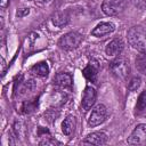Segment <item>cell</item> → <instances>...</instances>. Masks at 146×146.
Here are the masks:
<instances>
[{"mask_svg":"<svg viewBox=\"0 0 146 146\" xmlns=\"http://www.w3.org/2000/svg\"><path fill=\"white\" fill-rule=\"evenodd\" d=\"M98 70H99V63L96 59H91L90 63L83 68L82 73L84 75L86 79H88L91 82H97V74H98Z\"/></svg>","mask_w":146,"mask_h":146,"instance_id":"9c48e42d","label":"cell"},{"mask_svg":"<svg viewBox=\"0 0 146 146\" xmlns=\"http://www.w3.org/2000/svg\"><path fill=\"white\" fill-rule=\"evenodd\" d=\"M54 82L55 84H57L58 87L62 88H70L72 86V76L70 73L66 72H60L58 74H56V76L54 78Z\"/></svg>","mask_w":146,"mask_h":146,"instance_id":"7c38bea8","label":"cell"},{"mask_svg":"<svg viewBox=\"0 0 146 146\" xmlns=\"http://www.w3.org/2000/svg\"><path fill=\"white\" fill-rule=\"evenodd\" d=\"M107 141V136L103 131H96L89 133L84 139L83 144H91V145H104Z\"/></svg>","mask_w":146,"mask_h":146,"instance_id":"8fae6325","label":"cell"},{"mask_svg":"<svg viewBox=\"0 0 146 146\" xmlns=\"http://www.w3.org/2000/svg\"><path fill=\"white\" fill-rule=\"evenodd\" d=\"M51 21H52V24H54L55 26H57V27H63V26H65V25L68 23V16H67L66 13L57 11V13L52 16Z\"/></svg>","mask_w":146,"mask_h":146,"instance_id":"9a60e30c","label":"cell"},{"mask_svg":"<svg viewBox=\"0 0 146 146\" xmlns=\"http://www.w3.org/2000/svg\"><path fill=\"white\" fill-rule=\"evenodd\" d=\"M75 125H76V120L73 115H68L64 119V121L62 122V131L65 136H70L74 129H75Z\"/></svg>","mask_w":146,"mask_h":146,"instance_id":"4fadbf2b","label":"cell"},{"mask_svg":"<svg viewBox=\"0 0 146 146\" xmlns=\"http://www.w3.org/2000/svg\"><path fill=\"white\" fill-rule=\"evenodd\" d=\"M122 50H123V41L120 38H115L111 40L105 48V52L108 56H117L122 52Z\"/></svg>","mask_w":146,"mask_h":146,"instance_id":"30bf717a","label":"cell"},{"mask_svg":"<svg viewBox=\"0 0 146 146\" xmlns=\"http://www.w3.org/2000/svg\"><path fill=\"white\" fill-rule=\"evenodd\" d=\"M136 110L138 112H143L144 110H146V90L141 91V94L139 95L136 104Z\"/></svg>","mask_w":146,"mask_h":146,"instance_id":"e0dca14e","label":"cell"},{"mask_svg":"<svg viewBox=\"0 0 146 146\" xmlns=\"http://www.w3.org/2000/svg\"><path fill=\"white\" fill-rule=\"evenodd\" d=\"M39 1H41V2H47V1H49V0H39Z\"/></svg>","mask_w":146,"mask_h":146,"instance_id":"d4e9b609","label":"cell"},{"mask_svg":"<svg viewBox=\"0 0 146 146\" xmlns=\"http://www.w3.org/2000/svg\"><path fill=\"white\" fill-rule=\"evenodd\" d=\"M82 41V35L78 32H68L64 34L59 40H58V46L64 49V50H71L76 47Z\"/></svg>","mask_w":146,"mask_h":146,"instance_id":"3957f363","label":"cell"},{"mask_svg":"<svg viewBox=\"0 0 146 146\" xmlns=\"http://www.w3.org/2000/svg\"><path fill=\"white\" fill-rule=\"evenodd\" d=\"M8 3H9V0H0V7L2 9H5L8 6Z\"/></svg>","mask_w":146,"mask_h":146,"instance_id":"cb8c5ba5","label":"cell"},{"mask_svg":"<svg viewBox=\"0 0 146 146\" xmlns=\"http://www.w3.org/2000/svg\"><path fill=\"white\" fill-rule=\"evenodd\" d=\"M14 131L16 137H24L26 133V128L24 127V123L22 121H16L14 123Z\"/></svg>","mask_w":146,"mask_h":146,"instance_id":"ac0fdd59","label":"cell"},{"mask_svg":"<svg viewBox=\"0 0 146 146\" xmlns=\"http://www.w3.org/2000/svg\"><path fill=\"white\" fill-rule=\"evenodd\" d=\"M96 100V90L91 86H87L83 91L82 96V107L87 112L91 108V106L95 104Z\"/></svg>","mask_w":146,"mask_h":146,"instance_id":"ba28073f","label":"cell"},{"mask_svg":"<svg viewBox=\"0 0 146 146\" xmlns=\"http://www.w3.org/2000/svg\"><path fill=\"white\" fill-rule=\"evenodd\" d=\"M114 30H115V25L113 23L102 22L91 31V35L96 36V38H102V36H105V35L114 32Z\"/></svg>","mask_w":146,"mask_h":146,"instance_id":"52a82bcc","label":"cell"},{"mask_svg":"<svg viewBox=\"0 0 146 146\" xmlns=\"http://www.w3.org/2000/svg\"><path fill=\"white\" fill-rule=\"evenodd\" d=\"M136 67L140 73L146 74V52H140V55H138L136 58Z\"/></svg>","mask_w":146,"mask_h":146,"instance_id":"2e32d148","label":"cell"},{"mask_svg":"<svg viewBox=\"0 0 146 146\" xmlns=\"http://www.w3.org/2000/svg\"><path fill=\"white\" fill-rule=\"evenodd\" d=\"M124 6V0H104L102 3V10L107 16H116L123 11Z\"/></svg>","mask_w":146,"mask_h":146,"instance_id":"277c9868","label":"cell"},{"mask_svg":"<svg viewBox=\"0 0 146 146\" xmlns=\"http://www.w3.org/2000/svg\"><path fill=\"white\" fill-rule=\"evenodd\" d=\"M39 144H40L41 146H43V145L48 146V145H56V144H59V143H58V141H56V140H54V139L48 138V139H43V140H41Z\"/></svg>","mask_w":146,"mask_h":146,"instance_id":"7402d4cb","label":"cell"},{"mask_svg":"<svg viewBox=\"0 0 146 146\" xmlns=\"http://www.w3.org/2000/svg\"><path fill=\"white\" fill-rule=\"evenodd\" d=\"M59 113L56 111V110H48L46 113H44V117L49 121V122H54L57 117H58Z\"/></svg>","mask_w":146,"mask_h":146,"instance_id":"ffe728a7","label":"cell"},{"mask_svg":"<svg viewBox=\"0 0 146 146\" xmlns=\"http://www.w3.org/2000/svg\"><path fill=\"white\" fill-rule=\"evenodd\" d=\"M6 67H7V64H6V60L3 57H1V75L3 76L5 73H6Z\"/></svg>","mask_w":146,"mask_h":146,"instance_id":"603a6c76","label":"cell"},{"mask_svg":"<svg viewBox=\"0 0 146 146\" xmlns=\"http://www.w3.org/2000/svg\"><path fill=\"white\" fill-rule=\"evenodd\" d=\"M29 14H30V9H29V8H19V9H17V11H16V17L22 18V17H24V16H27Z\"/></svg>","mask_w":146,"mask_h":146,"instance_id":"44dd1931","label":"cell"},{"mask_svg":"<svg viewBox=\"0 0 146 146\" xmlns=\"http://www.w3.org/2000/svg\"><path fill=\"white\" fill-rule=\"evenodd\" d=\"M31 72L33 74H35L36 76H40V78H44L48 75L49 73V67H48V64L46 62H41V63H38L35 65L32 66L31 68Z\"/></svg>","mask_w":146,"mask_h":146,"instance_id":"5bb4252c","label":"cell"},{"mask_svg":"<svg viewBox=\"0 0 146 146\" xmlns=\"http://www.w3.org/2000/svg\"><path fill=\"white\" fill-rule=\"evenodd\" d=\"M106 116H107L106 107L103 104H98L92 108L88 119V124L90 127H97L106 120Z\"/></svg>","mask_w":146,"mask_h":146,"instance_id":"5b68a950","label":"cell"},{"mask_svg":"<svg viewBox=\"0 0 146 146\" xmlns=\"http://www.w3.org/2000/svg\"><path fill=\"white\" fill-rule=\"evenodd\" d=\"M129 44L139 52H146V31L141 26H132L127 33Z\"/></svg>","mask_w":146,"mask_h":146,"instance_id":"6da1fadb","label":"cell"},{"mask_svg":"<svg viewBox=\"0 0 146 146\" xmlns=\"http://www.w3.org/2000/svg\"><path fill=\"white\" fill-rule=\"evenodd\" d=\"M141 84V80L139 76H133L131 78V80L128 82V89L130 91H136Z\"/></svg>","mask_w":146,"mask_h":146,"instance_id":"d6986e66","label":"cell"},{"mask_svg":"<svg viewBox=\"0 0 146 146\" xmlns=\"http://www.w3.org/2000/svg\"><path fill=\"white\" fill-rule=\"evenodd\" d=\"M110 70L113 73V75H115L117 79L124 80V79H127V76L130 73L129 60H127L123 57H119L110 64Z\"/></svg>","mask_w":146,"mask_h":146,"instance_id":"7a4b0ae2","label":"cell"},{"mask_svg":"<svg viewBox=\"0 0 146 146\" xmlns=\"http://www.w3.org/2000/svg\"><path fill=\"white\" fill-rule=\"evenodd\" d=\"M127 143L130 145H140L146 143V124L140 123L137 124L131 135L128 137Z\"/></svg>","mask_w":146,"mask_h":146,"instance_id":"8992f818","label":"cell"}]
</instances>
